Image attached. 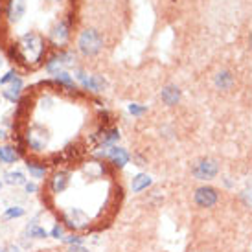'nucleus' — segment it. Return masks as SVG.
Returning <instances> with one entry per match:
<instances>
[{
	"instance_id": "nucleus-1",
	"label": "nucleus",
	"mask_w": 252,
	"mask_h": 252,
	"mask_svg": "<svg viewBox=\"0 0 252 252\" xmlns=\"http://www.w3.org/2000/svg\"><path fill=\"white\" fill-rule=\"evenodd\" d=\"M44 52H46V46H44L42 37L30 32L26 35H22L21 41L17 42L13 56H17L19 63L26 64V66H35L41 63Z\"/></svg>"
},
{
	"instance_id": "nucleus-2",
	"label": "nucleus",
	"mask_w": 252,
	"mask_h": 252,
	"mask_svg": "<svg viewBox=\"0 0 252 252\" xmlns=\"http://www.w3.org/2000/svg\"><path fill=\"white\" fill-rule=\"evenodd\" d=\"M77 46H79V52L87 57L96 56L99 50L103 48V39L99 35L96 30H85L83 33L79 35V41H77Z\"/></svg>"
},
{
	"instance_id": "nucleus-3",
	"label": "nucleus",
	"mask_w": 252,
	"mask_h": 252,
	"mask_svg": "<svg viewBox=\"0 0 252 252\" xmlns=\"http://www.w3.org/2000/svg\"><path fill=\"white\" fill-rule=\"evenodd\" d=\"M217 171H219V164L214 158H203V160L195 162L191 168L193 177L199 181H210L217 175Z\"/></svg>"
},
{
	"instance_id": "nucleus-4",
	"label": "nucleus",
	"mask_w": 252,
	"mask_h": 252,
	"mask_svg": "<svg viewBox=\"0 0 252 252\" xmlns=\"http://www.w3.org/2000/svg\"><path fill=\"white\" fill-rule=\"evenodd\" d=\"M193 201H195V204L201 206V208H212V206L219 201V193H217V189L212 188V186H201V188L195 189Z\"/></svg>"
},
{
	"instance_id": "nucleus-5",
	"label": "nucleus",
	"mask_w": 252,
	"mask_h": 252,
	"mask_svg": "<svg viewBox=\"0 0 252 252\" xmlns=\"http://www.w3.org/2000/svg\"><path fill=\"white\" fill-rule=\"evenodd\" d=\"M41 216H42V212H39L35 217L30 219L28 224H26V228H24V234H22L24 238H28V239H46L48 238V230L39 223Z\"/></svg>"
},
{
	"instance_id": "nucleus-6",
	"label": "nucleus",
	"mask_w": 252,
	"mask_h": 252,
	"mask_svg": "<svg viewBox=\"0 0 252 252\" xmlns=\"http://www.w3.org/2000/svg\"><path fill=\"white\" fill-rule=\"evenodd\" d=\"M101 155L111 162L114 168H118V169L124 168L127 162H129V158H131L124 147H107V151H103Z\"/></svg>"
},
{
	"instance_id": "nucleus-7",
	"label": "nucleus",
	"mask_w": 252,
	"mask_h": 252,
	"mask_svg": "<svg viewBox=\"0 0 252 252\" xmlns=\"http://www.w3.org/2000/svg\"><path fill=\"white\" fill-rule=\"evenodd\" d=\"M68 37H70V28H68V22L64 21H59L50 32V41L56 46H63L64 42L68 41Z\"/></svg>"
},
{
	"instance_id": "nucleus-8",
	"label": "nucleus",
	"mask_w": 252,
	"mask_h": 252,
	"mask_svg": "<svg viewBox=\"0 0 252 252\" xmlns=\"http://www.w3.org/2000/svg\"><path fill=\"white\" fill-rule=\"evenodd\" d=\"M26 169H28L30 177L33 181H44L48 177V166L44 162H37V160H28L26 162Z\"/></svg>"
},
{
	"instance_id": "nucleus-9",
	"label": "nucleus",
	"mask_w": 252,
	"mask_h": 252,
	"mask_svg": "<svg viewBox=\"0 0 252 252\" xmlns=\"http://www.w3.org/2000/svg\"><path fill=\"white\" fill-rule=\"evenodd\" d=\"M22 87H24V83H22L21 77H15L13 81L9 83V87H7L6 91H2V96H4L7 101H11V103H17V101H21Z\"/></svg>"
},
{
	"instance_id": "nucleus-10",
	"label": "nucleus",
	"mask_w": 252,
	"mask_h": 252,
	"mask_svg": "<svg viewBox=\"0 0 252 252\" xmlns=\"http://www.w3.org/2000/svg\"><path fill=\"white\" fill-rule=\"evenodd\" d=\"M160 98L166 105L173 107V105H177V103H179V99H181V91H179V87H177V85H168V87H164V89H162Z\"/></svg>"
},
{
	"instance_id": "nucleus-11",
	"label": "nucleus",
	"mask_w": 252,
	"mask_h": 252,
	"mask_svg": "<svg viewBox=\"0 0 252 252\" xmlns=\"http://www.w3.org/2000/svg\"><path fill=\"white\" fill-rule=\"evenodd\" d=\"M2 181L7 186H24L28 182V179H26V175L22 173L21 169H9L2 175Z\"/></svg>"
},
{
	"instance_id": "nucleus-12",
	"label": "nucleus",
	"mask_w": 252,
	"mask_h": 252,
	"mask_svg": "<svg viewBox=\"0 0 252 252\" xmlns=\"http://www.w3.org/2000/svg\"><path fill=\"white\" fill-rule=\"evenodd\" d=\"M26 13V2L24 0H9L7 7V17L11 22H17L22 19V15Z\"/></svg>"
},
{
	"instance_id": "nucleus-13",
	"label": "nucleus",
	"mask_w": 252,
	"mask_h": 252,
	"mask_svg": "<svg viewBox=\"0 0 252 252\" xmlns=\"http://www.w3.org/2000/svg\"><path fill=\"white\" fill-rule=\"evenodd\" d=\"M19 158H21V155L13 146H7V144L0 146V162L2 164H15Z\"/></svg>"
},
{
	"instance_id": "nucleus-14",
	"label": "nucleus",
	"mask_w": 252,
	"mask_h": 252,
	"mask_svg": "<svg viewBox=\"0 0 252 252\" xmlns=\"http://www.w3.org/2000/svg\"><path fill=\"white\" fill-rule=\"evenodd\" d=\"M63 66H66V64H64L61 54H56V56H52L48 61H46V64H44L46 72H48V74H52V76H57L59 72H63Z\"/></svg>"
},
{
	"instance_id": "nucleus-15",
	"label": "nucleus",
	"mask_w": 252,
	"mask_h": 252,
	"mask_svg": "<svg viewBox=\"0 0 252 252\" xmlns=\"http://www.w3.org/2000/svg\"><path fill=\"white\" fill-rule=\"evenodd\" d=\"M83 87L87 89V91H92V92H103V89H105V81H103V77L101 76H91L83 81Z\"/></svg>"
},
{
	"instance_id": "nucleus-16",
	"label": "nucleus",
	"mask_w": 252,
	"mask_h": 252,
	"mask_svg": "<svg viewBox=\"0 0 252 252\" xmlns=\"http://www.w3.org/2000/svg\"><path fill=\"white\" fill-rule=\"evenodd\" d=\"M232 83H234V77H232V74L228 70H221L216 76V87L217 89H221V91L230 89Z\"/></svg>"
},
{
	"instance_id": "nucleus-17",
	"label": "nucleus",
	"mask_w": 252,
	"mask_h": 252,
	"mask_svg": "<svg viewBox=\"0 0 252 252\" xmlns=\"http://www.w3.org/2000/svg\"><path fill=\"white\" fill-rule=\"evenodd\" d=\"M151 177L146 175V173H140V175H136L133 179V191L134 193H140V191H144V189H147L149 186H151Z\"/></svg>"
},
{
	"instance_id": "nucleus-18",
	"label": "nucleus",
	"mask_w": 252,
	"mask_h": 252,
	"mask_svg": "<svg viewBox=\"0 0 252 252\" xmlns=\"http://www.w3.org/2000/svg\"><path fill=\"white\" fill-rule=\"evenodd\" d=\"M26 216V210L19 206V204H13V206H7L4 214H2V219L4 221H13V219H19V217H24Z\"/></svg>"
},
{
	"instance_id": "nucleus-19",
	"label": "nucleus",
	"mask_w": 252,
	"mask_h": 252,
	"mask_svg": "<svg viewBox=\"0 0 252 252\" xmlns=\"http://www.w3.org/2000/svg\"><path fill=\"white\" fill-rule=\"evenodd\" d=\"M48 236L52 239H57V241H61V239L66 236V228H64V224L61 223V221H56V223H54V226L50 228Z\"/></svg>"
},
{
	"instance_id": "nucleus-20",
	"label": "nucleus",
	"mask_w": 252,
	"mask_h": 252,
	"mask_svg": "<svg viewBox=\"0 0 252 252\" xmlns=\"http://www.w3.org/2000/svg\"><path fill=\"white\" fill-rule=\"evenodd\" d=\"M56 83L61 85V87H66V89H76V83H74V77L68 74V72H59L56 76Z\"/></svg>"
},
{
	"instance_id": "nucleus-21",
	"label": "nucleus",
	"mask_w": 252,
	"mask_h": 252,
	"mask_svg": "<svg viewBox=\"0 0 252 252\" xmlns=\"http://www.w3.org/2000/svg\"><path fill=\"white\" fill-rule=\"evenodd\" d=\"M61 243H64L66 247H70V245H83L85 243V238L81 236V234H66L63 239H61Z\"/></svg>"
},
{
	"instance_id": "nucleus-22",
	"label": "nucleus",
	"mask_w": 252,
	"mask_h": 252,
	"mask_svg": "<svg viewBox=\"0 0 252 252\" xmlns=\"http://www.w3.org/2000/svg\"><path fill=\"white\" fill-rule=\"evenodd\" d=\"M15 77H17V72L15 70H9V72H6L4 76L0 77V85H7V83H11Z\"/></svg>"
},
{
	"instance_id": "nucleus-23",
	"label": "nucleus",
	"mask_w": 252,
	"mask_h": 252,
	"mask_svg": "<svg viewBox=\"0 0 252 252\" xmlns=\"http://www.w3.org/2000/svg\"><path fill=\"white\" fill-rule=\"evenodd\" d=\"M24 189H26V193H30V195H32V193H37V191H39V184L33 181H28L24 184Z\"/></svg>"
},
{
	"instance_id": "nucleus-24",
	"label": "nucleus",
	"mask_w": 252,
	"mask_h": 252,
	"mask_svg": "<svg viewBox=\"0 0 252 252\" xmlns=\"http://www.w3.org/2000/svg\"><path fill=\"white\" fill-rule=\"evenodd\" d=\"M129 112L134 114V116H140V114L146 112V107H140V105H136V103H133V105H129Z\"/></svg>"
},
{
	"instance_id": "nucleus-25",
	"label": "nucleus",
	"mask_w": 252,
	"mask_h": 252,
	"mask_svg": "<svg viewBox=\"0 0 252 252\" xmlns=\"http://www.w3.org/2000/svg\"><path fill=\"white\" fill-rule=\"evenodd\" d=\"M66 252H91L85 245H70Z\"/></svg>"
},
{
	"instance_id": "nucleus-26",
	"label": "nucleus",
	"mask_w": 252,
	"mask_h": 252,
	"mask_svg": "<svg viewBox=\"0 0 252 252\" xmlns=\"http://www.w3.org/2000/svg\"><path fill=\"white\" fill-rule=\"evenodd\" d=\"M6 252H22V249H21V245H19V243H7Z\"/></svg>"
},
{
	"instance_id": "nucleus-27",
	"label": "nucleus",
	"mask_w": 252,
	"mask_h": 252,
	"mask_svg": "<svg viewBox=\"0 0 252 252\" xmlns=\"http://www.w3.org/2000/svg\"><path fill=\"white\" fill-rule=\"evenodd\" d=\"M6 138H7V133L4 129H0V140H6Z\"/></svg>"
},
{
	"instance_id": "nucleus-28",
	"label": "nucleus",
	"mask_w": 252,
	"mask_h": 252,
	"mask_svg": "<svg viewBox=\"0 0 252 252\" xmlns=\"http://www.w3.org/2000/svg\"><path fill=\"white\" fill-rule=\"evenodd\" d=\"M0 252H6V245H2V243H0Z\"/></svg>"
},
{
	"instance_id": "nucleus-29",
	"label": "nucleus",
	"mask_w": 252,
	"mask_h": 252,
	"mask_svg": "<svg viewBox=\"0 0 252 252\" xmlns=\"http://www.w3.org/2000/svg\"><path fill=\"white\" fill-rule=\"evenodd\" d=\"M4 188V181H2V179H0V189Z\"/></svg>"
},
{
	"instance_id": "nucleus-30",
	"label": "nucleus",
	"mask_w": 252,
	"mask_h": 252,
	"mask_svg": "<svg viewBox=\"0 0 252 252\" xmlns=\"http://www.w3.org/2000/svg\"><path fill=\"white\" fill-rule=\"evenodd\" d=\"M2 63H4V61H2V59H0V66H2Z\"/></svg>"
},
{
	"instance_id": "nucleus-31",
	"label": "nucleus",
	"mask_w": 252,
	"mask_h": 252,
	"mask_svg": "<svg viewBox=\"0 0 252 252\" xmlns=\"http://www.w3.org/2000/svg\"><path fill=\"white\" fill-rule=\"evenodd\" d=\"M251 46H252V35H251Z\"/></svg>"
}]
</instances>
